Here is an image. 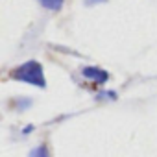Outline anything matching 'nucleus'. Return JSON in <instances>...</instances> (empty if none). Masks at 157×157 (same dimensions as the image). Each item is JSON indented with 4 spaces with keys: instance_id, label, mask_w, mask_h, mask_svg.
<instances>
[{
    "instance_id": "f257e3e1",
    "label": "nucleus",
    "mask_w": 157,
    "mask_h": 157,
    "mask_svg": "<svg viewBox=\"0 0 157 157\" xmlns=\"http://www.w3.org/2000/svg\"><path fill=\"white\" fill-rule=\"evenodd\" d=\"M11 76L19 82H24V83H30V85H35V87H41L44 89L46 87V80H44V74H43V67L37 63V61H26L22 63L21 67H17Z\"/></svg>"
},
{
    "instance_id": "f03ea898",
    "label": "nucleus",
    "mask_w": 157,
    "mask_h": 157,
    "mask_svg": "<svg viewBox=\"0 0 157 157\" xmlns=\"http://www.w3.org/2000/svg\"><path fill=\"white\" fill-rule=\"evenodd\" d=\"M83 76L85 78H89V80H94V82H98V83H104V82H107V72L105 70H102V68H96V67H87V68H83Z\"/></svg>"
},
{
    "instance_id": "7ed1b4c3",
    "label": "nucleus",
    "mask_w": 157,
    "mask_h": 157,
    "mask_svg": "<svg viewBox=\"0 0 157 157\" xmlns=\"http://www.w3.org/2000/svg\"><path fill=\"white\" fill-rule=\"evenodd\" d=\"M39 2H41L43 8L52 10V11H57V10H61V6H63L65 0H39Z\"/></svg>"
},
{
    "instance_id": "20e7f679",
    "label": "nucleus",
    "mask_w": 157,
    "mask_h": 157,
    "mask_svg": "<svg viewBox=\"0 0 157 157\" xmlns=\"http://www.w3.org/2000/svg\"><path fill=\"white\" fill-rule=\"evenodd\" d=\"M87 2H91V4H94V2H104V0H87Z\"/></svg>"
}]
</instances>
